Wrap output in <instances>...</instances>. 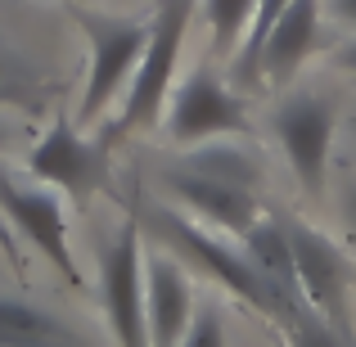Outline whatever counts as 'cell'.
I'll list each match as a JSON object with an SVG mask.
<instances>
[{
	"label": "cell",
	"mask_w": 356,
	"mask_h": 347,
	"mask_svg": "<svg viewBox=\"0 0 356 347\" xmlns=\"http://www.w3.org/2000/svg\"><path fill=\"white\" fill-rule=\"evenodd\" d=\"M190 14H194V0H163L154 18V32H149V45L140 54V68L131 77L127 95L118 104V118L104 127L99 145L113 149L118 140L127 136H145L154 131L167 113V99H172L176 86V68H181V50H185V36H190Z\"/></svg>",
	"instance_id": "7a4b0ae2"
},
{
	"label": "cell",
	"mask_w": 356,
	"mask_h": 347,
	"mask_svg": "<svg viewBox=\"0 0 356 347\" xmlns=\"http://www.w3.org/2000/svg\"><path fill=\"white\" fill-rule=\"evenodd\" d=\"M284 234H289V248H293V271H298L302 298L352 347V339H356V330H352V289H356L352 257L343 252L339 239H330L321 226H312V221H302V217H289Z\"/></svg>",
	"instance_id": "5b68a950"
},
{
	"label": "cell",
	"mask_w": 356,
	"mask_h": 347,
	"mask_svg": "<svg viewBox=\"0 0 356 347\" xmlns=\"http://www.w3.org/2000/svg\"><path fill=\"white\" fill-rule=\"evenodd\" d=\"M181 347H226V316H221V307L212 302V298L199 302V312H194Z\"/></svg>",
	"instance_id": "d6986e66"
},
{
	"label": "cell",
	"mask_w": 356,
	"mask_h": 347,
	"mask_svg": "<svg viewBox=\"0 0 356 347\" xmlns=\"http://www.w3.org/2000/svg\"><path fill=\"white\" fill-rule=\"evenodd\" d=\"M72 23L81 27L90 50V68H86V86H81V104H77V127H95L104 113H113V104H122L131 77L140 68V54L149 45L154 23L131 14H108V9H90L77 5Z\"/></svg>",
	"instance_id": "3957f363"
},
{
	"label": "cell",
	"mask_w": 356,
	"mask_h": 347,
	"mask_svg": "<svg viewBox=\"0 0 356 347\" xmlns=\"http://www.w3.org/2000/svg\"><path fill=\"white\" fill-rule=\"evenodd\" d=\"M104 154H108V145L86 140L77 122L59 108L50 131L27 154V176L41 181V185H54L59 194H72V199H90L108 181V158Z\"/></svg>",
	"instance_id": "9c48e42d"
},
{
	"label": "cell",
	"mask_w": 356,
	"mask_h": 347,
	"mask_svg": "<svg viewBox=\"0 0 356 347\" xmlns=\"http://www.w3.org/2000/svg\"><path fill=\"white\" fill-rule=\"evenodd\" d=\"M321 41V0H289V9L275 18L261 45V81L289 86Z\"/></svg>",
	"instance_id": "7c38bea8"
},
{
	"label": "cell",
	"mask_w": 356,
	"mask_h": 347,
	"mask_svg": "<svg viewBox=\"0 0 356 347\" xmlns=\"http://www.w3.org/2000/svg\"><path fill=\"white\" fill-rule=\"evenodd\" d=\"M343 136H348V145H352V154H356V108L343 118Z\"/></svg>",
	"instance_id": "603a6c76"
},
{
	"label": "cell",
	"mask_w": 356,
	"mask_h": 347,
	"mask_svg": "<svg viewBox=\"0 0 356 347\" xmlns=\"http://www.w3.org/2000/svg\"><path fill=\"white\" fill-rule=\"evenodd\" d=\"M330 63H334V68H339V72H352V77H356V32H352L348 41H343L339 50L330 54Z\"/></svg>",
	"instance_id": "44dd1931"
},
{
	"label": "cell",
	"mask_w": 356,
	"mask_h": 347,
	"mask_svg": "<svg viewBox=\"0 0 356 347\" xmlns=\"http://www.w3.org/2000/svg\"><path fill=\"white\" fill-rule=\"evenodd\" d=\"M289 9V0H257L252 9V23H248V36H243L239 54H235V86H252L261 81V45H266V32L275 27V18Z\"/></svg>",
	"instance_id": "ac0fdd59"
},
{
	"label": "cell",
	"mask_w": 356,
	"mask_h": 347,
	"mask_svg": "<svg viewBox=\"0 0 356 347\" xmlns=\"http://www.w3.org/2000/svg\"><path fill=\"white\" fill-rule=\"evenodd\" d=\"M243 252L252 257V266L270 280L284 298H302L298 289V271H293V248H289V234H284V221L275 217H257L248 230L239 234Z\"/></svg>",
	"instance_id": "5bb4252c"
},
{
	"label": "cell",
	"mask_w": 356,
	"mask_h": 347,
	"mask_svg": "<svg viewBox=\"0 0 356 347\" xmlns=\"http://www.w3.org/2000/svg\"><path fill=\"white\" fill-rule=\"evenodd\" d=\"M0 212L14 221V230L59 271L68 284H81L77 257H72V239H68V217H63V194L54 185H41L32 176H14L0 172Z\"/></svg>",
	"instance_id": "ba28073f"
},
{
	"label": "cell",
	"mask_w": 356,
	"mask_h": 347,
	"mask_svg": "<svg viewBox=\"0 0 356 347\" xmlns=\"http://www.w3.org/2000/svg\"><path fill=\"white\" fill-rule=\"evenodd\" d=\"M9 145H14V122L0 118V149H9Z\"/></svg>",
	"instance_id": "cb8c5ba5"
},
{
	"label": "cell",
	"mask_w": 356,
	"mask_h": 347,
	"mask_svg": "<svg viewBox=\"0 0 356 347\" xmlns=\"http://www.w3.org/2000/svg\"><path fill=\"white\" fill-rule=\"evenodd\" d=\"M330 18L343 23L348 32H356V0H330Z\"/></svg>",
	"instance_id": "7402d4cb"
},
{
	"label": "cell",
	"mask_w": 356,
	"mask_h": 347,
	"mask_svg": "<svg viewBox=\"0 0 356 347\" xmlns=\"http://www.w3.org/2000/svg\"><path fill=\"white\" fill-rule=\"evenodd\" d=\"M199 298L194 280L185 275V261L172 248H158L145 257V316H149V343L154 347H181L190 330Z\"/></svg>",
	"instance_id": "30bf717a"
},
{
	"label": "cell",
	"mask_w": 356,
	"mask_h": 347,
	"mask_svg": "<svg viewBox=\"0 0 356 347\" xmlns=\"http://www.w3.org/2000/svg\"><path fill=\"white\" fill-rule=\"evenodd\" d=\"M199 9H203V18H208L212 50H221V54L235 59L243 36H248V23H252L257 0H199Z\"/></svg>",
	"instance_id": "2e32d148"
},
{
	"label": "cell",
	"mask_w": 356,
	"mask_h": 347,
	"mask_svg": "<svg viewBox=\"0 0 356 347\" xmlns=\"http://www.w3.org/2000/svg\"><path fill=\"white\" fill-rule=\"evenodd\" d=\"M149 230H154L158 243L172 248L181 261L203 266L226 293H235L243 307H252L261 321H270V325L284 321V312H289L293 298H284L257 266H252V257L243 252V243L235 234L208 226V221H199L194 212L172 208V203H154V208H149Z\"/></svg>",
	"instance_id": "6da1fadb"
},
{
	"label": "cell",
	"mask_w": 356,
	"mask_h": 347,
	"mask_svg": "<svg viewBox=\"0 0 356 347\" xmlns=\"http://www.w3.org/2000/svg\"><path fill=\"white\" fill-rule=\"evenodd\" d=\"M0 99H23V95H18L14 86H0Z\"/></svg>",
	"instance_id": "d4e9b609"
},
{
	"label": "cell",
	"mask_w": 356,
	"mask_h": 347,
	"mask_svg": "<svg viewBox=\"0 0 356 347\" xmlns=\"http://www.w3.org/2000/svg\"><path fill=\"white\" fill-rule=\"evenodd\" d=\"M339 212H343V221H348V230L356 234V176H348V181H343V190H339Z\"/></svg>",
	"instance_id": "ffe728a7"
},
{
	"label": "cell",
	"mask_w": 356,
	"mask_h": 347,
	"mask_svg": "<svg viewBox=\"0 0 356 347\" xmlns=\"http://www.w3.org/2000/svg\"><path fill=\"white\" fill-rule=\"evenodd\" d=\"M339 127L343 118L334 95L316 86H289L270 108V136H275L289 172L312 199H325V190H330V154Z\"/></svg>",
	"instance_id": "277c9868"
},
{
	"label": "cell",
	"mask_w": 356,
	"mask_h": 347,
	"mask_svg": "<svg viewBox=\"0 0 356 347\" xmlns=\"http://www.w3.org/2000/svg\"><path fill=\"white\" fill-rule=\"evenodd\" d=\"M163 127H167V140L185 149V145L217 140V136H248L252 122H248V108H243L235 81H226L212 63H194L172 86Z\"/></svg>",
	"instance_id": "52a82bcc"
},
{
	"label": "cell",
	"mask_w": 356,
	"mask_h": 347,
	"mask_svg": "<svg viewBox=\"0 0 356 347\" xmlns=\"http://www.w3.org/2000/svg\"><path fill=\"white\" fill-rule=\"evenodd\" d=\"M181 172L208 176L221 185H239V190H257L266 185V163H261L257 149L243 145V136H217V140H199V145H185L176 158Z\"/></svg>",
	"instance_id": "4fadbf2b"
},
{
	"label": "cell",
	"mask_w": 356,
	"mask_h": 347,
	"mask_svg": "<svg viewBox=\"0 0 356 347\" xmlns=\"http://www.w3.org/2000/svg\"><path fill=\"white\" fill-rule=\"evenodd\" d=\"M163 190L181 203L185 212H194L199 221L226 230V234H239L261 217V194L257 190H239V185H221V181H208V176H194V172H181V167H167L163 172Z\"/></svg>",
	"instance_id": "8fae6325"
},
{
	"label": "cell",
	"mask_w": 356,
	"mask_h": 347,
	"mask_svg": "<svg viewBox=\"0 0 356 347\" xmlns=\"http://www.w3.org/2000/svg\"><path fill=\"white\" fill-rule=\"evenodd\" d=\"M99 307L118 347H154L145 316V234L127 217L99 248Z\"/></svg>",
	"instance_id": "8992f818"
},
{
	"label": "cell",
	"mask_w": 356,
	"mask_h": 347,
	"mask_svg": "<svg viewBox=\"0 0 356 347\" xmlns=\"http://www.w3.org/2000/svg\"><path fill=\"white\" fill-rule=\"evenodd\" d=\"M275 330H280V339H284V347H348V339H343L307 298H293V302H289L284 321H280Z\"/></svg>",
	"instance_id": "e0dca14e"
},
{
	"label": "cell",
	"mask_w": 356,
	"mask_h": 347,
	"mask_svg": "<svg viewBox=\"0 0 356 347\" xmlns=\"http://www.w3.org/2000/svg\"><path fill=\"white\" fill-rule=\"evenodd\" d=\"M68 334L45 307L0 293V347H63Z\"/></svg>",
	"instance_id": "9a60e30c"
}]
</instances>
